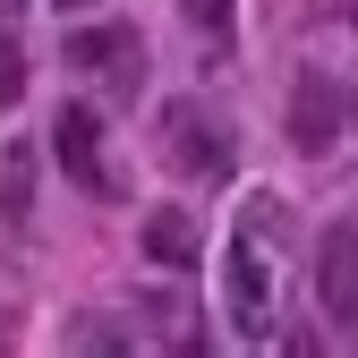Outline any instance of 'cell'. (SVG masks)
<instances>
[{
    "label": "cell",
    "mask_w": 358,
    "mask_h": 358,
    "mask_svg": "<svg viewBox=\"0 0 358 358\" xmlns=\"http://www.w3.org/2000/svg\"><path fill=\"white\" fill-rule=\"evenodd\" d=\"M231 9H239V0H179V17H188V26L213 43V52L231 43Z\"/></svg>",
    "instance_id": "cell-9"
},
{
    "label": "cell",
    "mask_w": 358,
    "mask_h": 358,
    "mask_svg": "<svg viewBox=\"0 0 358 358\" xmlns=\"http://www.w3.org/2000/svg\"><path fill=\"white\" fill-rule=\"evenodd\" d=\"M196 213L188 205H162V213H145V256L162 264V273H188V264H196Z\"/></svg>",
    "instance_id": "cell-7"
},
{
    "label": "cell",
    "mask_w": 358,
    "mask_h": 358,
    "mask_svg": "<svg viewBox=\"0 0 358 358\" xmlns=\"http://www.w3.org/2000/svg\"><path fill=\"white\" fill-rule=\"evenodd\" d=\"M350 222H358V213H350Z\"/></svg>",
    "instance_id": "cell-14"
},
{
    "label": "cell",
    "mask_w": 358,
    "mask_h": 358,
    "mask_svg": "<svg viewBox=\"0 0 358 358\" xmlns=\"http://www.w3.org/2000/svg\"><path fill=\"white\" fill-rule=\"evenodd\" d=\"M60 9H94V0H60Z\"/></svg>",
    "instance_id": "cell-12"
},
{
    "label": "cell",
    "mask_w": 358,
    "mask_h": 358,
    "mask_svg": "<svg viewBox=\"0 0 358 358\" xmlns=\"http://www.w3.org/2000/svg\"><path fill=\"white\" fill-rule=\"evenodd\" d=\"M282 248H290V213L273 196H248L239 205V231H231V256H222V307L248 341L273 333V273H282Z\"/></svg>",
    "instance_id": "cell-1"
},
{
    "label": "cell",
    "mask_w": 358,
    "mask_h": 358,
    "mask_svg": "<svg viewBox=\"0 0 358 358\" xmlns=\"http://www.w3.org/2000/svg\"><path fill=\"white\" fill-rule=\"evenodd\" d=\"M26 94V52H17V34H0V111H17Z\"/></svg>",
    "instance_id": "cell-10"
},
{
    "label": "cell",
    "mask_w": 358,
    "mask_h": 358,
    "mask_svg": "<svg viewBox=\"0 0 358 358\" xmlns=\"http://www.w3.org/2000/svg\"><path fill=\"white\" fill-rule=\"evenodd\" d=\"M69 341H85V350H128V333H111L103 316H77V333Z\"/></svg>",
    "instance_id": "cell-11"
},
{
    "label": "cell",
    "mask_w": 358,
    "mask_h": 358,
    "mask_svg": "<svg viewBox=\"0 0 358 358\" xmlns=\"http://www.w3.org/2000/svg\"><path fill=\"white\" fill-rule=\"evenodd\" d=\"M26 205H34V154H26V145H9V162H0V213L26 222Z\"/></svg>",
    "instance_id": "cell-8"
},
{
    "label": "cell",
    "mask_w": 358,
    "mask_h": 358,
    "mask_svg": "<svg viewBox=\"0 0 358 358\" xmlns=\"http://www.w3.org/2000/svg\"><path fill=\"white\" fill-rule=\"evenodd\" d=\"M316 307H324V324L341 341H358V222H341L316 248Z\"/></svg>",
    "instance_id": "cell-4"
},
{
    "label": "cell",
    "mask_w": 358,
    "mask_h": 358,
    "mask_svg": "<svg viewBox=\"0 0 358 358\" xmlns=\"http://www.w3.org/2000/svg\"><path fill=\"white\" fill-rule=\"evenodd\" d=\"M52 162L69 171V188H85V196H111V154H103V120L85 111V103H69V111L52 120Z\"/></svg>",
    "instance_id": "cell-5"
},
{
    "label": "cell",
    "mask_w": 358,
    "mask_h": 358,
    "mask_svg": "<svg viewBox=\"0 0 358 358\" xmlns=\"http://www.w3.org/2000/svg\"><path fill=\"white\" fill-rule=\"evenodd\" d=\"M60 60L94 85L103 103H137L145 94V43L128 34V26H94V34H69L60 43Z\"/></svg>",
    "instance_id": "cell-3"
},
{
    "label": "cell",
    "mask_w": 358,
    "mask_h": 358,
    "mask_svg": "<svg viewBox=\"0 0 358 358\" xmlns=\"http://www.w3.org/2000/svg\"><path fill=\"white\" fill-rule=\"evenodd\" d=\"M333 128H341V103H333V85L307 69V77L290 85V145H299V154H333Z\"/></svg>",
    "instance_id": "cell-6"
},
{
    "label": "cell",
    "mask_w": 358,
    "mask_h": 358,
    "mask_svg": "<svg viewBox=\"0 0 358 358\" xmlns=\"http://www.w3.org/2000/svg\"><path fill=\"white\" fill-rule=\"evenodd\" d=\"M154 145H162L171 179H188V188H213V179H231V128H222L205 103H162Z\"/></svg>",
    "instance_id": "cell-2"
},
{
    "label": "cell",
    "mask_w": 358,
    "mask_h": 358,
    "mask_svg": "<svg viewBox=\"0 0 358 358\" xmlns=\"http://www.w3.org/2000/svg\"><path fill=\"white\" fill-rule=\"evenodd\" d=\"M350 120H358V94H350Z\"/></svg>",
    "instance_id": "cell-13"
}]
</instances>
